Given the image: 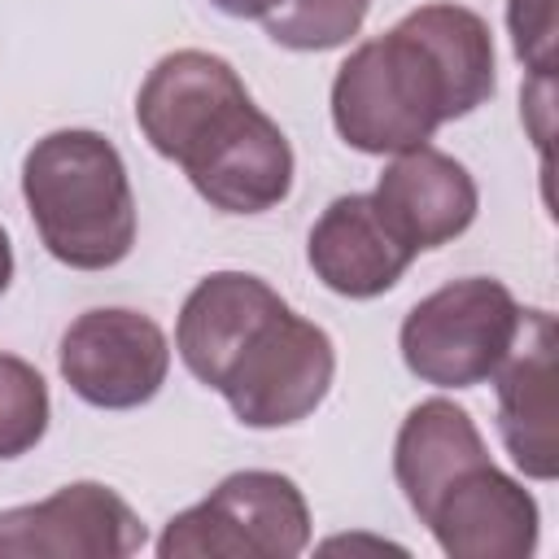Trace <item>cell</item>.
I'll return each mask as SVG.
<instances>
[{
    "instance_id": "1",
    "label": "cell",
    "mask_w": 559,
    "mask_h": 559,
    "mask_svg": "<svg viewBox=\"0 0 559 559\" xmlns=\"http://www.w3.org/2000/svg\"><path fill=\"white\" fill-rule=\"evenodd\" d=\"M498 87L493 35L463 4H419L358 44L332 79L336 135L358 153H406L450 118H467Z\"/></svg>"
},
{
    "instance_id": "2",
    "label": "cell",
    "mask_w": 559,
    "mask_h": 559,
    "mask_svg": "<svg viewBox=\"0 0 559 559\" xmlns=\"http://www.w3.org/2000/svg\"><path fill=\"white\" fill-rule=\"evenodd\" d=\"M135 122L223 214H266L293 192L288 135L253 105L231 61L214 52H166L140 83Z\"/></svg>"
},
{
    "instance_id": "3",
    "label": "cell",
    "mask_w": 559,
    "mask_h": 559,
    "mask_svg": "<svg viewBox=\"0 0 559 559\" xmlns=\"http://www.w3.org/2000/svg\"><path fill=\"white\" fill-rule=\"evenodd\" d=\"M22 197L44 249L74 271H109L135 245V197L118 148L87 127L48 131L22 162Z\"/></svg>"
},
{
    "instance_id": "4",
    "label": "cell",
    "mask_w": 559,
    "mask_h": 559,
    "mask_svg": "<svg viewBox=\"0 0 559 559\" xmlns=\"http://www.w3.org/2000/svg\"><path fill=\"white\" fill-rule=\"evenodd\" d=\"M524 323V306L511 297L502 280L467 275L450 280L424 301L411 306L402 319L397 345L411 376L437 389H472L485 384L507 349L515 345V332Z\"/></svg>"
},
{
    "instance_id": "5",
    "label": "cell",
    "mask_w": 559,
    "mask_h": 559,
    "mask_svg": "<svg viewBox=\"0 0 559 559\" xmlns=\"http://www.w3.org/2000/svg\"><path fill=\"white\" fill-rule=\"evenodd\" d=\"M310 546V507L280 472H231L157 537L162 559H293Z\"/></svg>"
},
{
    "instance_id": "6",
    "label": "cell",
    "mask_w": 559,
    "mask_h": 559,
    "mask_svg": "<svg viewBox=\"0 0 559 559\" xmlns=\"http://www.w3.org/2000/svg\"><path fill=\"white\" fill-rule=\"evenodd\" d=\"M332 336L284 306L249 336V345L218 380V393L245 428H288L314 415L332 389Z\"/></svg>"
},
{
    "instance_id": "7",
    "label": "cell",
    "mask_w": 559,
    "mask_h": 559,
    "mask_svg": "<svg viewBox=\"0 0 559 559\" xmlns=\"http://www.w3.org/2000/svg\"><path fill=\"white\" fill-rule=\"evenodd\" d=\"M61 380L100 411H131L157 397L170 371L166 332L127 306H96L83 310L61 332Z\"/></svg>"
},
{
    "instance_id": "8",
    "label": "cell",
    "mask_w": 559,
    "mask_h": 559,
    "mask_svg": "<svg viewBox=\"0 0 559 559\" xmlns=\"http://www.w3.org/2000/svg\"><path fill=\"white\" fill-rule=\"evenodd\" d=\"M144 546L140 515L100 480L0 511V559H122Z\"/></svg>"
},
{
    "instance_id": "9",
    "label": "cell",
    "mask_w": 559,
    "mask_h": 559,
    "mask_svg": "<svg viewBox=\"0 0 559 559\" xmlns=\"http://www.w3.org/2000/svg\"><path fill=\"white\" fill-rule=\"evenodd\" d=\"M424 524L450 559H528L537 550L542 515L520 480L480 463L441 489L424 511Z\"/></svg>"
},
{
    "instance_id": "10",
    "label": "cell",
    "mask_w": 559,
    "mask_h": 559,
    "mask_svg": "<svg viewBox=\"0 0 559 559\" xmlns=\"http://www.w3.org/2000/svg\"><path fill=\"white\" fill-rule=\"evenodd\" d=\"M498 389V432L515 467L533 480H555V314L524 310L515 345L489 376Z\"/></svg>"
},
{
    "instance_id": "11",
    "label": "cell",
    "mask_w": 559,
    "mask_h": 559,
    "mask_svg": "<svg viewBox=\"0 0 559 559\" xmlns=\"http://www.w3.org/2000/svg\"><path fill=\"white\" fill-rule=\"evenodd\" d=\"M371 201L411 253L441 249L454 236H463L480 205L467 166L432 144L393 153V162L376 179Z\"/></svg>"
},
{
    "instance_id": "12",
    "label": "cell",
    "mask_w": 559,
    "mask_h": 559,
    "mask_svg": "<svg viewBox=\"0 0 559 559\" xmlns=\"http://www.w3.org/2000/svg\"><path fill=\"white\" fill-rule=\"evenodd\" d=\"M306 258H310L314 280H323V288L367 301V297L389 293L406 275L415 253L384 223L371 192H349V197H336L314 218Z\"/></svg>"
},
{
    "instance_id": "13",
    "label": "cell",
    "mask_w": 559,
    "mask_h": 559,
    "mask_svg": "<svg viewBox=\"0 0 559 559\" xmlns=\"http://www.w3.org/2000/svg\"><path fill=\"white\" fill-rule=\"evenodd\" d=\"M275 310H284V297L266 280L249 271H214L188 293L175 323V349L205 389H218L236 354Z\"/></svg>"
},
{
    "instance_id": "14",
    "label": "cell",
    "mask_w": 559,
    "mask_h": 559,
    "mask_svg": "<svg viewBox=\"0 0 559 559\" xmlns=\"http://www.w3.org/2000/svg\"><path fill=\"white\" fill-rule=\"evenodd\" d=\"M480 463H489V450L463 406H454L450 397H428L411 406V415L397 428L393 476L419 520L450 480H459Z\"/></svg>"
},
{
    "instance_id": "15",
    "label": "cell",
    "mask_w": 559,
    "mask_h": 559,
    "mask_svg": "<svg viewBox=\"0 0 559 559\" xmlns=\"http://www.w3.org/2000/svg\"><path fill=\"white\" fill-rule=\"evenodd\" d=\"M48 384L44 376L17 358L0 354V459H22L48 432Z\"/></svg>"
},
{
    "instance_id": "16",
    "label": "cell",
    "mask_w": 559,
    "mask_h": 559,
    "mask_svg": "<svg viewBox=\"0 0 559 559\" xmlns=\"http://www.w3.org/2000/svg\"><path fill=\"white\" fill-rule=\"evenodd\" d=\"M371 0H293L275 17L262 22V31L293 52H328L358 35Z\"/></svg>"
},
{
    "instance_id": "17",
    "label": "cell",
    "mask_w": 559,
    "mask_h": 559,
    "mask_svg": "<svg viewBox=\"0 0 559 559\" xmlns=\"http://www.w3.org/2000/svg\"><path fill=\"white\" fill-rule=\"evenodd\" d=\"M507 26H511L515 57L537 79H550V70H555V0H507Z\"/></svg>"
},
{
    "instance_id": "18",
    "label": "cell",
    "mask_w": 559,
    "mask_h": 559,
    "mask_svg": "<svg viewBox=\"0 0 559 559\" xmlns=\"http://www.w3.org/2000/svg\"><path fill=\"white\" fill-rule=\"evenodd\" d=\"M218 13H227V17H253V22H266V17H275L280 9H288L293 0H210Z\"/></svg>"
},
{
    "instance_id": "19",
    "label": "cell",
    "mask_w": 559,
    "mask_h": 559,
    "mask_svg": "<svg viewBox=\"0 0 559 559\" xmlns=\"http://www.w3.org/2000/svg\"><path fill=\"white\" fill-rule=\"evenodd\" d=\"M9 280H13V245H9V236L0 227V293L9 288Z\"/></svg>"
}]
</instances>
